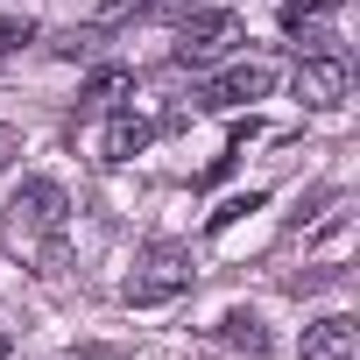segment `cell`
<instances>
[{"instance_id": "6da1fadb", "label": "cell", "mask_w": 360, "mask_h": 360, "mask_svg": "<svg viewBox=\"0 0 360 360\" xmlns=\"http://www.w3.org/2000/svg\"><path fill=\"white\" fill-rule=\"evenodd\" d=\"M191 290V248H176V240H155L141 262H134V276H127V304H169V297H184Z\"/></svg>"}, {"instance_id": "7a4b0ae2", "label": "cell", "mask_w": 360, "mask_h": 360, "mask_svg": "<svg viewBox=\"0 0 360 360\" xmlns=\"http://www.w3.org/2000/svg\"><path fill=\"white\" fill-rule=\"evenodd\" d=\"M240 43V15H205V22H191L184 36H176V64H219L226 50Z\"/></svg>"}, {"instance_id": "3957f363", "label": "cell", "mask_w": 360, "mask_h": 360, "mask_svg": "<svg viewBox=\"0 0 360 360\" xmlns=\"http://www.w3.org/2000/svg\"><path fill=\"white\" fill-rule=\"evenodd\" d=\"M346 85H353L346 57H304V64H297V99H304V106H339Z\"/></svg>"}, {"instance_id": "277c9868", "label": "cell", "mask_w": 360, "mask_h": 360, "mask_svg": "<svg viewBox=\"0 0 360 360\" xmlns=\"http://www.w3.org/2000/svg\"><path fill=\"white\" fill-rule=\"evenodd\" d=\"M276 92V71L269 64H233V71H219L212 85H205V106H255V99H269Z\"/></svg>"}, {"instance_id": "5b68a950", "label": "cell", "mask_w": 360, "mask_h": 360, "mask_svg": "<svg viewBox=\"0 0 360 360\" xmlns=\"http://www.w3.org/2000/svg\"><path fill=\"white\" fill-rule=\"evenodd\" d=\"M15 226H43V233H57L64 226V184H50V176H29V184L15 191Z\"/></svg>"}, {"instance_id": "8992f818", "label": "cell", "mask_w": 360, "mask_h": 360, "mask_svg": "<svg viewBox=\"0 0 360 360\" xmlns=\"http://www.w3.org/2000/svg\"><path fill=\"white\" fill-rule=\"evenodd\" d=\"M353 346H360V325L353 318H318L304 332V360H353Z\"/></svg>"}, {"instance_id": "52a82bcc", "label": "cell", "mask_w": 360, "mask_h": 360, "mask_svg": "<svg viewBox=\"0 0 360 360\" xmlns=\"http://www.w3.org/2000/svg\"><path fill=\"white\" fill-rule=\"evenodd\" d=\"M148 120H134V113H113L106 120V134H99V162H127V155H141L148 148Z\"/></svg>"}, {"instance_id": "ba28073f", "label": "cell", "mask_w": 360, "mask_h": 360, "mask_svg": "<svg viewBox=\"0 0 360 360\" xmlns=\"http://www.w3.org/2000/svg\"><path fill=\"white\" fill-rule=\"evenodd\" d=\"M219 339H226V346H248V353H269V332H262L255 311H226V318H219Z\"/></svg>"}, {"instance_id": "9c48e42d", "label": "cell", "mask_w": 360, "mask_h": 360, "mask_svg": "<svg viewBox=\"0 0 360 360\" xmlns=\"http://www.w3.org/2000/svg\"><path fill=\"white\" fill-rule=\"evenodd\" d=\"M339 8H346V0H283V29L304 36V29H318L325 15H339Z\"/></svg>"}, {"instance_id": "30bf717a", "label": "cell", "mask_w": 360, "mask_h": 360, "mask_svg": "<svg viewBox=\"0 0 360 360\" xmlns=\"http://www.w3.org/2000/svg\"><path fill=\"white\" fill-rule=\"evenodd\" d=\"M127 85H134V78H127V71H99V78H92V85H85V99H92V106H113V99H120V92H127Z\"/></svg>"}, {"instance_id": "8fae6325", "label": "cell", "mask_w": 360, "mask_h": 360, "mask_svg": "<svg viewBox=\"0 0 360 360\" xmlns=\"http://www.w3.org/2000/svg\"><path fill=\"white\" fill-rule=\"evenodd\" d=\"M22 43H36V22H29V15H0V57L22 50Z\"/></svg>"}, {"instance_id": "7c38bea8", "label": "cell", "mask_w": 360, "mask_h": 360, "mask_svg": "<svg viewBox=\"0 0 360 360\" xmlns=\"http://www.w3.org/2000/svg\"><path fill=\"white\" fill-rule=\"evenodd\" d=\"M15 148H22V134H15V127H0V169H8V155H15Z\"/></svg>"}, {"instance_id": "4fadbf2b", "label": "cell", "mask_w": 360, "mask_h": 360, "mask_svg": "<svg viewBox=\"0 0 360 360\" xmlns=\"http://www.w3.org/2000/svg\"><path fill=\"white\" fill-rule=\"evenodd\" d=\"M0 353H8V339H0Z\"/></svg>"}]
</instances>
